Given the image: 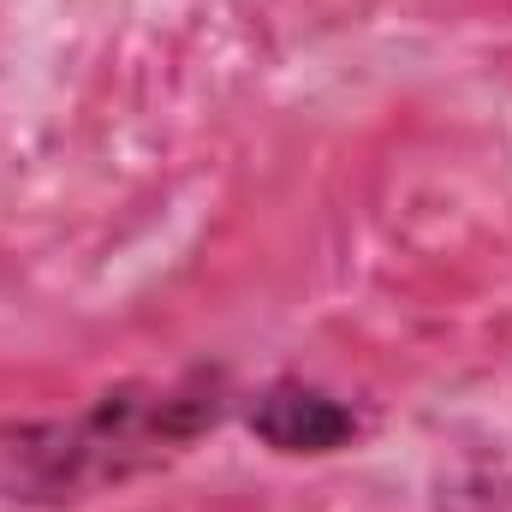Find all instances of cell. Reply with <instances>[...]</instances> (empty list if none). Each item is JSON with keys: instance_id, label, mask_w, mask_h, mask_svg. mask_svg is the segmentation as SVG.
<instances>
[{"instance_id": "1", "label": "cell", "mask_w": 512, "mask_h": 512, "mask_svg": "<svg viewBox=\"0 0 512 512\" xmlns=\"http://www.w3.org/2000/svg\"><path fill=\"white\" fill-rule=\"evenodd\" d=\"M251 429L274 453H334L358 435L352 405H340L334 393L304 382H274L251 411Z\"/></svg>"}]
</instances>
